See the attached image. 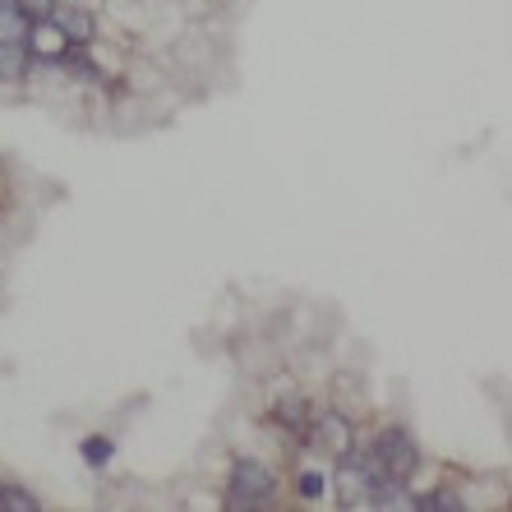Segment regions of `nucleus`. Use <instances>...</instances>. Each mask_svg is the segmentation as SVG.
Here are the masks:
<instances>
[{
    "instance_id": "obj_11",
    "label": "nucleus",
    "mask_w": 512,
    "mask_h": 512,
    "mask_svg": "<svg viewBox=\"0 0 512 512\" xmlns=\"http://www.w3.org/2000/svg\"><path fill=\"white\" fill-rule=\"evenodd\" d=\"M79 453H84V462L93 466V471H102V466L116 457V443H111L107 434H93V439H84V448H79Z\"/></svg>"
},
{
    "instance_id": "obj_6",
    "label": "nucleus",
    "mask_w": 512,
    "mask_h": 512,
    "mask_svg": "<svg viewBox=\"0 0 512 512\" xmlns=\"http://www.w3.org/2000/svg\"><path fill=\"white\" fill-rule=\"evenodd\" d=\"M24 37H28L24 0H0V42H24Z\"/></svg>"
},
{
    "instance_id": "obj_5",
    "label": "nucleus",
    "mask_w": 512,
    "mask_h": 512,
    "mask_svg": "<svg viewBox=\"0 0 512 512\" xmlns=\"http://www.w3.org/2000/svg\"><path fill=\"white\" fill-rule=\"evenodd\" d=\"M28 65H33V56H28L24 42H0V84H19Z\"/></svg>"
},
{
    "instance_id": "obj_7",
    "label": "nucleus",
    "mask_w": 512,
    "mask_h": 512,
    "mask_svg": "<svg viewBox=\"0 0 512 512\" xmlns=\"http://www.w3.org/2000/svg\"><path fill=\"white\" fill-rule=\"evenodd\" d=\"M60 28H65V37H70L74 47H88L93 42V14L88 10H60V14H51Z\"/></svg>"
},
{
    "instance_id": "obj_4",
    "label": "nucleus",
    "mask_w": 512,
    "mask_h": 512,
    "mask_svg": "<svg viewBox=\"0 0 512 512\" xmlns=\"http://www.w3.org/2000/svg\"><path fill=\"white\" fill-rule=\"evenodd\" d=\"M314 448L319 453H328V457H351V425H346L342 416H323L319 420V429H314Z\"/></svg>"
},
{
    "instance_id": "obj_9",
    "label": "nucleus",
    "mask_w": 512,
    "mask_h": 512,
    "mask_svg": "<svg viewBox=\"0 0 512 512\" xmlns=\"http://www.w3.org/2000/svg\"><path fill=\"white\" fill-rule=\"evenodd\" d=\"M60 65L74 74V79H102V70H97V60L88 56V47H65V56H60Z\"/></svg>"
},
{
    "instance_id": "obj_10",
    "label": "nucleus",
    "mask_w": 512,
    "mask_h": 512,
    "mask_svg": "<svg viewBox=\"0 0 512 512\" xmlns=\"http://www.w3.org/2000/svg\"><path fill=\"white\" fill-rule=\"evenodd\" d=\"M0 512H37V494H28L14 480H0Z\"/></svg>"
},
{
    "instance_id": "obj_8",
    "label": "nucleus",
    "mask_w": 512,
    "mask_h": 512,
    "mask_svg": "<svg viewBox=\"0 0 512 512\" xmlns=\"http://www.w3.org/2000/svg\"><path fill=\"white\" fill-rule=\"evenodd\" d=\"M411 508L420 512H462V494H453V489H429V494H420V499H411Z\"/></svg>"
},
{
    "instance_id": "obj_3",
    "label": "nucleus",
    "mask_w": 512,
    "mask_h": 512,
    "mask_svg": "<svg viewBox=\"0 0 512 512\" xmlns=\"http://www.w3.org/2000/svg\"><path fill=\"white\" fill-rule=\"evenodd\" d=\"M24 47H28V56L42 65V60H60V56H65L70 37H65V28H60L56 19H37V24H28Z\"/></svg>"
},
{
    "instance_id": "obj_13",
    "label": "nucleus",
    "mask_w": 512,
    "mask_h": 512,
    "mask_svg": "<svg viewBox=\"0 0 512 512\" xmlns=\"http://www.w3.org/2000/svg\"><path fill=\"white\" fill-rule=\"evenodd\" d=\"M300 416H305V411H300V402H282V411H277V420H282V425H300Z\"/></svg>"
},
{
    "instance_id": "obj_1",
    "label": "nucleus",
    "mask_w": 512,
    "mask_h": 512,
    "mask_svg": "<svg viewBox=\"0 0 512 512\" xmlns=\"http://www.w3.org/2000/svg\"><path fill=\"white\" fill-rule=\"evenodd\" d=\"M374 457H379V466H383V471H388L393 480H406L411 471H416V462H420L416 439H411V434H406L402 425L383 429L379 443H374Z\"/></svg>"
},
{
    "instance_id": "obj_12",
    "label": "nucleus",
    "mask_w": 512,
    "mask_h": 512,
    "mask_svg": "<svg viewBox=\"0 0 512 512\" xmlns=\"http://www.w3.org/2000/svg\"><path fill=\"white\" fill-rule=\"evenodd\" d=\"M323 489H328V485H323V476H319V471H300V499H323Z\"/></svg>"
},
{
    "instance_id": "obj_2",
    "label": "nucleus",
    "mask_w": 512,
    "mask_h": 512,
    "mask_svg": "<svg viewBox=\"0 0 512 512\" xmlns=\"http://www.w3.org/2000/svg\"><path fill=\"white\" fill-rule=\"evenodd\" d=\"M231 499L236 503L273 499V471L263 462H254V457H240V462L231 466Z\"/></svg>"
}]
</instances>
